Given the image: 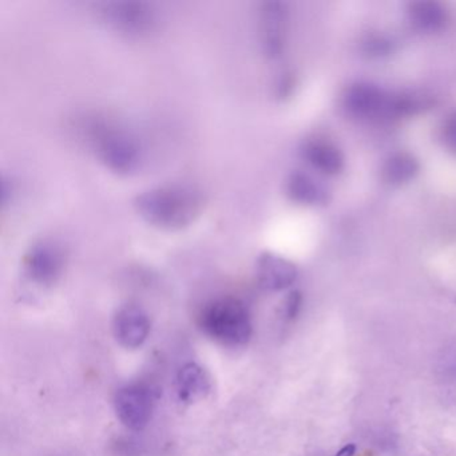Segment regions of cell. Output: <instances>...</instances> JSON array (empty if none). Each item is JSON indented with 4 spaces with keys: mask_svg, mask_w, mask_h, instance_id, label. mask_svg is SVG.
<instances>
[{
    "mask_svg": "<svg viewBox=\"0 0 456 456\" xmlns=\"http://www.w3.org/2000/svg\"><path fill=\"white\" fill-rule=\"evenodd\" d=\"M297 277V269L287 258L274 253H263L256 264V280L258 287L266 292L287 289Z\"/></svg>",
    "mask_w": 456,
    "mask_h": 456,
    "instance_id": "30bf717a",
    "label": "cell"
},
{
    "mask_svg": "<svg viewBox=\"0 0 456 456\" xmlns=\"http://www.w3.org/2000/svg\"><path fill=\"white\" fill-rule=\"evenodd\" d=\"M344 110L354 118H395V95L370 84H354L344 92Z\"/></svg>",
    "mask_w": 456,
    "mask_h": 456,
    "instance_id": "5b68a950",
    "label": "cell"
},
{
    "mask_svg": "<svg viewBox=\"0 0 456 456\" xmlns=\"http://www.w3.org/2000/svg\"><path fill=\"white\" fill-rule=\"evenodd\" d=\"M153 407V395L140 384L122 387L114 397L117 416L132 431H142L148 426Z\"/></svg>",
    "mask_w": 456,
    "mask_h": 456,
    "instance_id": "52a82bcc",
    "label": "cell"
},
{
    "mask_svg": "<svg viewBox=\"0 0 456 456\" xmlns=\"http://www.w3.org/2000/svg\"><path fill=\"white\" fill-rule=\"evenodd\" d=\"M287 196L296 204H322L327 199V191L312 175L304 172H293L285 183Z\"/></svg>",
    "mask_w": 456,
    "mask_h": 456,
    "instance_id": "5bb4252c",
    "label": "cell"
},
{
    "mask_svg": "<svg viewBox=\"0 0 456 456\" xmlns=\"http://www.w3.org/2000/svg\"><path fill=\"white\" fill-rule=\"evenodd\" d=\"M97 15L109 28L132 39L148 38L159 25L157 10L145 2H105Z\"/></svg>",
    "mask_w": 456,
    "mask_h": 456,
    "instance_id": "277c9868",
    "label": "cell"
},
{
    "mask_svg": "<svg viewBox=\"0 0 456 456\" xmlns=\"http://www.w3.org/2000/svg\"><path fill=\"white\" fill-rule=\"evenodd\" d=\"M411 25L423 33H437L447 26L448 12L439 2L421 0L413 2L408 7Z\"/></svg>",
    "mask_w": 456,
    "mask_h": 456,
    "instance_id": "7c38bea8",
    "label": "cell"
},
{
    "mask_svg": "<svg viewBox=\"0 0 456 456\" xmlns=\"http://www.w3.org/2000/svg\"><path fill=\"white\" fill-rule=\"evenodd\" d=\"M356 450V444H354V443H349V444L344 445L340 451H338L335 456H354Z\"/></svg>",
    "mask_w": 456,
    "mask_h": 456,
    "instance_id": "d6986e66",
    "label": "cell"
},
{
    "mask_svg": "<svg viewBox=\"0 0 456 456\" xmlns=\"http://www.w3.org/2000/svg\"><path fill=\"white\" fill-rule=\"evenodd\" d=\"M304 159L317 170L325 175H338L344 169V156L340 149L328 140L306 141L304 143L303 151Z\"/></svg>",
    "mask_w": 456,
    "mask_h": 456,
    "instance_id": "8fae6325",
    "label": "cell"
},
{
    "mask_svg": "<svg viewBox=\"0 0 456 456\" xmlns=\"http://www.w3.org/2000/svg\"><path fill=\"white\" fill-rule=\"evenodd\" d=\"M419 173V162L407 151L391 154L381 167V178L391 186L404 185Z\"/></svg>",
    "mask_w": 456,
    "mask_h": 456,
    "instance_id": "9a60e30c",
    "label": "cell"
},
{
    "mask_svg": "<svg viewBox=\"0 0 456 456\" xmlns=\"http://www.w3.org/2000/svg\"><path fill=\"white\" fill-rule=\"evenodd\" d=\"M301 303H303V297H301L300 293H289L284 305V316L288 322H292L300 314Z\"/></svg>",
    "mask_w": 456,
    "mask_h": 456,
    "instance_id": "e0dca14e",
    "label": "cell"
},
{
    "mask_svg": "<svg viewBox=\"0 0 456 456\" xmlns=\"http://www.w3.org/2000/svg\"><path fill=\"white\" fill-rule=\"evenodd\" d=\"M199 325L205 335L226 346H245L253 333L247 305L233 297L218 298L205 305Z\"/></svg>",
    "mask_w": 456,
    "mask_h": 456,
    "instance_id": "3957f363",
    "label": "cell"
},
{
    "mask_svg": "<svg viewBox=\"0 0 456 456\" xmlns=\"http://www.w3.org/2000/svg\"><path fill=\"white\" fill-rule=\"evenodd\" d=\"M204 196L193 186H157L138 194L134 200L135 212L153 228L177 232L196 223L204 210Z\"/></svg>",
    "mask_w": 456,
    "mask_h": 456,
    "instance_id": "6da1fadb",
    "label": "cell"
},
{
    "mask_svg": "<svg viewBox=\"0 0 456 456\" xmlns=\"http://www.w3.org/2000/svg\"><path fill=\"white\" fill-rule=\"evenodd\" d=\"M440 138L444 148L451 153L456 154V111L450 114L443 122Z\"/></svg>",
    "mask_w": 456,
    "mask_h": 456,
    "instance_id": "2e32d148",
    "label": "cell"
},
{
    "mask_svg": "<svg viewBox=\"0 0 456 456\" xmlns=\"http://www.w3.org/2000/svg\"><path fill=\"white\" fill-rule=\"evenodd\" d=\"M365 47H367V53L372 55L386 54L389 50V42L384 41L383 38H370L365 42Z\"/></svg>",
    "mask_w": 456,
    "mask_h": 456,
    "instance_id": "ac0fdd59",
    "label": "cell"
},
{
    "mask_svg": "<svg viewBox=\"0 0 456 456\" xmlns=\"http://www.w3.org/2000/svg\"><path fill=\"white\" fill-rule=\"evenodd\" d=\"M258 20L263 52L272 60L281 57L287 44V7L281 2H264Z\"/></svg>",
    "mask_w": 456,
    "mask_h": 456,
    "instance_id": "ba28073f",
    "label": "cell"
},
{
    "mask_svg": "<svg viewBox=\"0 0 456 456\" xmlns=\"http://www.w3.org/2000/svg\"><path fill=\"white\" fill-rule=\"evenodd\" d=\"M86 141L100 161L117 175H132L142 162V151L130 133L106 121L86 125Z\"/></svg>",
    "mask_w": 456,
    "mask_h": 456,
    "instance_id": "7a4b0ae2",
    "label": "cell"
},
{
    "mask_svg": "<svg viewBox=\"0 0 456 456\" xmlns=\"http://www.w3.org/2000/svg\"><path fill=\"white\" fill-rule=\"evenodd\" d=\"M114 336L125 348L135 349L143 346L151 333L148 314L137 305H125L117 312L113 322Z\"/></svg>",
    "mask_w": 456,
    "mask_h": 456,
    "instance_id": "9c48e42d",
    "label": "cell"
},
{
    "mask_svg": "<svg viewBox=\"0 0 456 456\" xmlns=\"http://www.w3.org/2000/svg\"><path fill=\"white\" fill-rule=\"evenodd\" d=\"M175 386L178 397L185 403L199 402L210 389L207 373L196 362H188L181 368Z\"/></svg>",
    "mask_w": 456,
    "mask_h": 456,
    "instance_id": "4fadbf2b",
    "label": "cell"
},
{
    "mask_svg": "<svg viewBox=\"0 0 456 456\" xmlns=\"http://www.w3.org/2000/svg\"><path fill=\"white\" fill-rule=\"evenodd\" d=\"M23 268L31 281L49 287L62 276L65 269V252L55 242H37L26 252Z\"/></svg>",
    "mask_w": 456,
    "mask_h": 456,
    "instance_id": "8992f818",
    "label": "cell"
}]
</instances>
